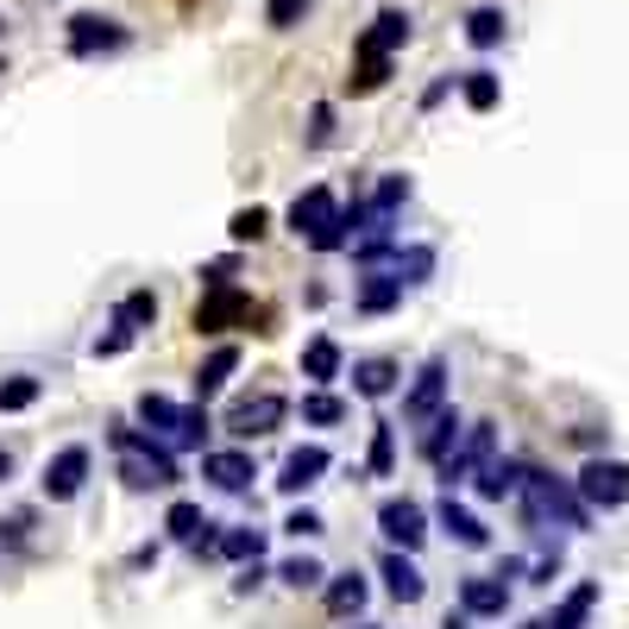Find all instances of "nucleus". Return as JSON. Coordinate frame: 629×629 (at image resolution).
Returning a JSON list of instances; mask_svg holds the SVG:
<instances>
[{"label":"nucleus","mask_w":629,"mask_h":629,"mask_svg":"<svg viewBox=\"0 0 629 629\" xmlns=\"http://www.w3.org/2000/svg\"><path fill=\"white\" fill-rule=\"evenodd\" d=\"M453 89H460V76H434L429 89H422V114H434V107H441V101H447Z\"/></svg>","instance_id":"c03bdc74"},{"label":"nucleus","mask_w":629,"mask_h":629,"mask_svg":"<svg viewBox=\"0 0 629 629\" xmlns=\"http://www.w3.org/2000/svg\"><path fill=\"white\" fill-rule=\"evenodd\" d=\"M302 20H309V0H265V25L271 32H290Z\"/></svg>","instance_id":"ea45409f"},{"label":"nucleus","mask_w":629,"mask_h":629,"mask_svg":"<svg viewBox=\"0 0 629 629\" xmlns=\"http://www.w3.org/2000/svg\"><path fill=\"white\" fill-rule=\"evenodd\" d=\"M403 277H396V265H365V277H359V290H353V309L359 314H391L396 302H403Z\"/></svg>","instance_id":"ddd939ff"},{"label":"nucleus","mask_w":629,"mask_h":629,"mask_svg":"<svg viewBox=\"0 0 629 629\" xmlns=\"http://www.w3.org/2000/svg\"><path fill=\"white\" fill-rule=\"evenodd\" d=\"M340 365H347V353H340L334 334H314L309 347H302V378H309V384H334Z\"/></svg>","instance_id":"4be33fe9"},{"label":"nucleus","mask_w":629,"mask_h":629,"mask_svg":"<svg viewBox=\"0 0 629 629\" xmlns=\"http://www.w3.org/2000/svg\"><path fill=\"white\" fill-rule=\"evenodd\" d=\"M410 32H415V20L403 13V7H384L372 25H365V39H359V51H384V58H396L403 44H410Z\"/></svg>","instance_id":"a211bd4d"},{"label":"nucleus","mask_w":629,"mask_h":629,"mask_svg":"<svg viewBox=\"0 0 629 629\" xmlns=\"http://www.w3.org/2000/svg\"><path fill=\"white\" fill-rule=\"evenodd\" d=\"M39 396H44V378H32V372L0 378V415H20V410H32Z\"/></svg>","instance_id":"7c9ffc66"},{"label":"nucleus","mask_w":629,"mask_h":629,"mask_svg":"<svg viewBox=\"0 0 629 629\" xmlns=\"http://www.w3.org/2000/svg\"><path fill=\"white\" fill-rule=\"evenodd\" d=\"M460 95H466L472 114H492L497 101H504V76L485 70V63H478V70H460Z\"/></svg>","instance_id":"a878e982"},{"label":"nucleus","mask_w":629,"mask_h":629,"mask_svg":"<svg viewBox=\"0 0 629 629\" xmlns=\"http://www.w3.org/2000/svg\"><path fill=\"white\" fill-rule=\"evenodd\" d=\"M353 629H372V623H353Z\"/></svg>","instance_id":"603ef678"},{"label":"nucleus","mask_w":629,"mask_h":629,"mask_svg":"<svg viewBox=\"0 0 629 629\" xmlns=\"http://www.w3.org/2000/svg\"><path fill=\"white\" fill-rule=\"evenodd\" d=\"M365 598H372V586H365L359 573L328 579V610H334V617H359V610H365Z\"/></svg>","instance_id":"c85d7f7f"},{"label":"nucleus","mask_w":629,"mask_h":629,"mask_svg":"<svg viewBox=\"0 0 629 629\" xmlns=\"http://www.w3.org/2000/svg\"><path fill=\"white\" fill-rule=\"evenodd\" d=\"M7 472H13V453H7V447H0V478H7Z\"/></svg>","instance_id":"8fccbe9b"},{"label":"nucleus","mask_w":629,"mask_h":629,"mask_svg":"<svg viewBox=\"0 0 629 629\" xmlns=\"http://www.w3.org/2000/svg\"><path fill=\"white\" fill-rule=\"evenodd\" d=\"M573 447H586V453H598V447H605V429H573Z\"/></svg>","instance_id":"de8ad7c7"},{"label":"nucleus","mask_w":629,"mask_h":629,"mask_svg":"<svg viewBox=\"0 0 629 629\" xmlns=\"http://www.w3.org/2000/svg\"><path fill=\"white\" fill-rule=\"evenodd\" d=\"M239 277V258L227 252V258H215V265H202V283H208V290H215V283H234Z\"/></svg>","instance_id":"37998d69"},{"label":"nucleus","mask_w":629,"mask_h":629,"mask_svg":"<svg viewBox=\"0 0 629 629\" xmlns=\"http://www.w3.org/2000/svg\"><path fill=\"white\" fill-rule=\"evenodd\" d=\"M378 529H384V542H391V548H422V542H429V516H422V504H415V497H384V504H378Z\"/></svg>","instance_id":"9d476101"},{"label":"nucleus","mask_w":629,"mask_h":629,"mask_svg":"<svg viewBox=\"0 0 629 629\" xmlns=\"http://www.w3.org/2000/svg\"><path fill=\"white\" fill-rule=\"evenodd\" d=\"M89 472H95V453L82 447V441H70V447H63L58 460H44L39 492L51 497V504H70V497H82V485H89Z\"/></svg>","instance_id":"1a4fd4ad"},{"label":"nucleus","mask_w":629,"mask_h":629,"mask_svg":"<svg viewBox=\"0 0 629 629\" xmlns=\"http://www.w3.org/2000/svg\"><path fill=\"white\" fill-rule=\"evenodd\" d=\"M126 44H133V32L120 20H107V13H76L63 25V51L70 58H107V51H126Z\"/></svg>","instance_id":"0eeeda50"},{"label":"nucleus","mask_w":629,"mask_h":629,"mask_svg":"<svg viewBox=\"0 0 629 629\" xmlns=\"http://www.w3.org/2000/svg\"><path fill=\"white\" fill-rule=\"evenodd\" d=\"M492 460H497V422H466V441H460V447H453L434 472H441V485L453 492V485L478 478V472L492 466Z\"/></svg>","instance_id":"39448f33"},{"label":"nucleus","mask_w":629,"mask_h":629,"mask_svg":"<svg viewBox=\"0 0 629 629\" xmlns=\"http://www.w3.org/2000/svg\"><path fill=\"white\" fill-rule=\"evenodd\" d=\"M460 605L472 617H504L511 610V579L504 573H472V579H460Z\"/></svg>","instance_id":"dca6fc26"},{"label":"nucleus","mask_w":629,"mask_h":629,"mask_svg":"<svg viewBox=\"0 0 629 629\" xmlns=\"http://www.w3.org/2000/svg\"><path fill=\"white\" fill-rule=\"evenodd\" d=\"M0 32H7V13H0Z\"/></svg>","instance_id":"3c124183"},{"label":"nucleus","mask_w":629,"mask_h":629,"mask_svg":"<svg viewBox=\"0 0 629 629\" xmlns=\"http://www.w3.org/2000/svg\"><path fill=\"white\" fill-rule=\"evenodd\" d=\"M378 573H384V591H391L396 605H422L429 579H422V567L410 560V548H391L384 560H378Z\"/></svg>","instance_id":"f3484780"},{"label":"nucleus","mask_w":629,"mask_h":629,"mask_svg":"<svg viewBox=\"0 0 629 629\" xmlns=\"http://www.w3.org/2000/svg\"><path fill=\"white\" fill-rule=\"evenodd\" d=\"M365 472H372V478H391V472H396V422H384V415L372 422V453H365Z\"/></svg>","instance_id":"2f4dec72"},{"label":"nucleus","mask_w":629,"mask_h":629,"mask_svg":"<svg viewBox=\"0 0 629 629\" xmlns=\"http://www.w3.org/2000/svg\"><path fill=\"white\" fill-rule=\"evenodd\" d=\"M504 32H511L504 7H472V13H466V44H472V51H497Z\"/></svg>","instance_id":"bb28decb"},{"label":"nucleus","mask_w":629,"mask_h":629,"mask_svg":"<svg viewBox=\"0 0 629 629\" xmlns=\"http://www.w3.org/2000/svg\"><path fill=\"white\" fill-rule=\"evenodd\" d=\"M422 429H429V434H422V460H429V466H441V460H447V453L466 441V422H460V410H434Z\"/></svg>","instance_id":"aec40b11"},{"label":"nucleus","mask_w":629,"mask_h":629,"mask_svg":"<svg viewBox=\"0 0 629 629\" xmlns=\"http://www.w3.org/2000/svg\"><path fill=\"white\" fill-rule=\"evenodd\" d=\"M523 523L535 535H548L554 523L560 529H591V504L579 497V485H560L542 466H529V485H523Z\"/></svg>","instance_id":"f03ea898"},{"label":"nucleus","mask_w":629,"mask_h":629,"mask_svg":"<svg viewBox=\"0 0 629 629\" xmlns=\"http://www.w3.org/2000/svg\"><path fill=\"white\" fill-rule=\"evenodd\" d=\"M328 466H334V453L321 447V441H302V447L283 453V472H277V492H309V485H321L328 478Z\"/></svg>","instance_id":"9b49d317"},{"label":"nucleus","mask_w":629,"mask_h":629,"mask_svg":"<svg viewBox=\"0 0 629 629\" xmlns=\"http://www.w3.org/2000/svg\"><path fill=\"white\" fill-rule=\"evenodd\" d=\"M391 265H396V277H403V283L415 290V283H429V277H434L441 252H434V246H396V258H391Z\"/></svg>","instance_id":"473e14b6"},{"label":"nucleus","mask_w":629,"mask_h":629,"mask_svg":"<svg viewBox=\"0 0 629 629\" xmlns=\"http://www.w3.org/2000/svg\"><path fill=\"white\" fill-rule=\"evenodd\" d=\"M410 189H415V183L403 177V171H384V177L372 183V215L378 220H396V208L410 202Z\"/></svg>","instance_id":"c756f323"},{"label":"nucleus","mask_w":629,"mask_h":629,"mask_svg":"<svg viewBox=\"0 0 629 629\" xmlns=\"http://www.w3.org/2000/svg\"><path fill=\"white\" fill-rule=\"evenodd\" d=\"M283 415H290V403H283L277 391L239 396L234 410H227V434H234V441H265V434L283 429Z\"/></svg>","instance_id":"6e6552de"},{"label":"nucleus","mask_w":629,"mask_h":629,"mask_svg":"<svg viewBox=\"0 0 629 629\" xmlns=\"http://www.w3.org/2000/svg\"><path fill=\"white\" fill-rule=\"evenodd\" d=\"M396 378H403V365H396V359H353V391L372 396V403L396 391Z\"/></svg>","instance_id":"b1692460"},{"label":"nucleus","mask_w":629,"mask_h":629,"mask_svg":"<svg viewBox=\"0 0 629 629\" xmlns=\"http://www.w3.org/2000/svg\"><path fill=\"white\" fill-rule=\"evenodd\" d=\"M107 447L120 453V478H126V492H171L183 472L171 460V447H157V434L145 429H107Z\"/></svg>","instance_id":"f257e3e1"},{"label":"nucleus","mask_w":629,"mask_h":629,"mask_svg":"<svg viewBox=\"0 0 629 629\" xmlns=\"http://www.w3.org/2000/svg\"><path fill=\"white\" fill-rule=\"evenodd\" d=\"M384 82H391V58H384V51H359L353 76H347V95H378Z\"/></svg>","instance_id":"cd10ccee"},{"label":"nucleus","mask_w":629,"mask_h":629,"mask_svg":"<svg viewBox=\"0 0 629 629\" xmlns=\"http://www.w3.org/2000/svg\"><path fill=\"white\" fill-rule=\"evenodd\" d=\"M138 328H126V321H114V334H95V359H120L126 347H133Z\"/></svg>","instance_id":"79ce46f5"},{"label":"nucleus","mask_w":629,"mask_h":629,"mask_svg":"<svg viewBox=\"0 0 629 629\" xmlns=\"http://www.w3.org/2000/svg\"><path fill=\"white\" fill-rule=\"evenodd\" d=\"M258 302H252V290H239V283H215V290L202 296L196 302V314H189V321H196V334H227V328H252L258 321Z\"/></svg>","instance_id":"20e7f679"},{"label":"nucleus","mask_w":629,"mask_h":629,"mask_svg":"<svg viewBox=\"0 0 629 629\" xmlns=\"http://www.w3.org/2000/svg\"><path fill=\"white\" fill-rule=\"evenodd\" d=\"M164 529H171V542H196V535H208V516H202V504H189V497H177L171 504V516H164Z\"/></svg>","instance_id":"72a5a7b5"},{"label":"nucleus","mask_w":629,"mask_h":629,"mask_svg":"<svg viewBox=\"0 0 629 629\" xmlns=\"http://www.w3.org/2000/svg\"><path fill=\"white\" fill-rule=\"evenodd\" d=\"M434 523H441V529H447L453 542H460V548H485V542H492V529H485V523H478V516H472L466 504H453V492L441 497V504H434Z\"/></svg>","instance_id":"412c9836"},{"label":"nucleus","mask_w":629,"mask_h":629,"mask_svg":"<svg viewBox=\"0 0 629 629\" xmlns=\"http://www.w3.org/2000/svg\"><path fill=\"white\" fill-rule=\"evenodd\" d=\"M220 554L227 560H265V529H220Z\"/></svg>","instance_id":"4c0bfd02"},{"label":"nucleus","mask_w":629,"mask_h":629,"mask_svg":"<svg viewBox=\"0 0 629 629\" xmlns=\"http://www.w3.org/2000/svg\"><path fill=\"white\" fill-rule=\"evenodd\" d=\"M334 138V101H314L309 107V145H328Z\"/></svg>","instance_id":"a19ab883"},{"label":"nucleus","mask_w":629,"mask_h":629,"mask_svg":"<svg viewBox=\"0 0 629 629\" xmlns=\"http://www.w3.org/2000/svg\"><path fill=\"white\" fill-rule=\"evenodd\" d=\"M441 403H447V359H429V365L415 372V384L403 391V422H415V429H422Z\"/></svg>","instance_id":"f8f14e48"},{"label":"nucleus","mask_w":629,"mask_h":629,"mask_svg":"<svg viewBox=\"0 0 629 629\" xmlns=\"http://www.w3.org/2000/svg\"><path fill=\"white\" fill-rule=\"evenodd\" d=\"M265 234H271V215H265L258 202H252V208H239V215L227 220V239H234V246H258Z\"/></svg>","instance_id":"e433bc0d"},{"label":"nucleus","mask_w":629,"mask_h":629,"mask_svg":"<svg viewBox=\"0 0 629 629\" xmlns=\"http://www.w3.org/2000/svg\"><path fill=\"white\" fill-rule=\"evenodd\" d=\"M202 478H208L215 492H252L258 466H252L246 447H220V453H202Z\"/></svg>","instance_id":"4468645a"},{"label":"nucleus","mask_w":629,"mask_h":629,"mask_svg":"<svg viewBox=\"0 0 629 629\" xmlns=\"http://www.w3.org/2000/svg\"><path fill=\"white\" fill-rule=\"evenodd\" d=\"M239 372V347L227 340V347H215V353L202 359V372H196V403H208V396L227 391V378Z\"/></svg>","instance_id":"5701e85b"},{"label":"nucleus","mask_w":629,"mask_h":629,"mask_svg":"<svg viewBox=\"0 0 629 629\" xmlns=\"http://www.w3.org/2000/svg\"><path fill=\"white\" fill-rule=\"evenodd\" d=\"M277 579H283L290 591H314V586H328V567H321L314 554H290V560L277 567Z\"/></svg>","instance_id":"f704fd0d"},{"label":"nucleus","mask_w":629,"mask_h":629,"mask_svg":"<svg viewBox=\"0 0 629 629\" xmlns=\"http://www.w3.org/2000/svg\"><path fill=\"white\" fill-rule=\"evenodd\" d=\"M138 422H145L157 441H171V447H202V441H208V403H189V410H177L171 396L145 391V396H138Z\"/></svg>","instance_id":"7ed1b4c3"},{"label":"nucleus","mask_w":629,"mask_h":629,"mask_svg":"<svg viewBox=\"0 0 629 629\" xmlns=\"http://www.w3.org/2000/svg\"><path fill=\"white\" fill-rule=\"evenodd\" d=\"M265 586V567H258V560H246V567H239V579H234V591H258Z\"/></svg>","instance_id":"49530a36"},{"label":"nucleus","mask_w":629,"mask_h":629,"mask_svg":"<svg viewBox=\"0 0 629 629\" xmlns=\"http://www.w3.org/2000/svg\"><path fill=\"white\" fill-rule=\"evenodd\" d=\"M573 485H579V497H586L591 511H623L629 504V466L623 460H605V453H591Z\"/></svg>","instance_id":"423d86ee"},{"label":"nucleus","mask_w":629,"mask_h":629,"mask_svg":"<svg viewBox=\"0 0 629 629\" xmlns=\"http://www.w3.org/2000/svg\"><path fill=\"white\" fill-rule=\"evenodd\" d=\"M598 610V579H579V586L554 605V617H548V629H586V617Z\"/></svg>","instance_id":"393cba45"},{"label":"nucleus","mask_w":629,"mask_h":629,"mask_svg":"<svg viewBox=\"0 0 629 629\" xmlns=\"http://www.w3.org/2000/svg\"><path fill=\"white\" fill-rule=\"evenodd\" d=\"M114 321H126V328H152V321H157V296H152V290H133V296H120Z\"/></svg>","instance_id":"58836bf2"},{"label":"nucleus","mask_w":629,"mask_h":629,"mask_svg":"<svg viewBox=\"0 0 629 629\" xmlns=\"http://www.w3.org/2000/svg\"><path fill=\"white\" fill-rule=\"evenodd\" d=\"M334 215H340L334 189H328V183H309V189H302V196L290 202V234H296V239H314Z\"/></svg>","instance_id":"2eb2a0df"},{"label":"nucleus","mask_w":629,"mask_h":629,"mask_svg":"<svg viewBox=\"0 0 629 629\" xmlns=\"http://www.w3.org/2000/svg\"><path fill=\"white\" fill-rule=\"evenodd\" d=\"M302 422H309V429H334V422H347V403L328 396V384H314V391L302 396Z\"/></svg>","instance_id":"c9c22d12"},{"label":"nucleus","mask_w":629,"mask_h":629,"mask_svg":"<svg viewBox=\"0 0 629 629\" xmlns=\"http://www.w3.org/2000/svg\"><path fill=\"white\" fill-rule=\"evenodd\" d=\"M283 529L302 542V535H321V516H314V511H290V523H283Z\"/></svg>","instance_id":"a18cd8bd"},{"label":"nucleus","mask_w":629,"mask_h":629,"mask_svg":"<svg viewBox=\"0 0 629 629\" xmlns=\"http://www.w3.org/2000/svg\"><path fill=\"white\" fill-rule=\"evenodd\" d=\"M472 623H478V617H472V610L460 605V610H447V623H441V629H472Z\"/></svg>","instance_id":"09e8293b"},{"label":"nucleus","mask_w":629,"mask_h":629,"mask_svg":"<svg viewBox=\"0 0 629 629\" xmlns=\"http://www.w3.org/2000/svg\"><path fill=\"white\" fill-rule=\"evenodd\" d=\"M472 485H478V497H485V504H504V497H523L529 466H523V460H492V466L478 472Z\"/></svg>","instance_id":"6ab92c4d"}]
</instances>
